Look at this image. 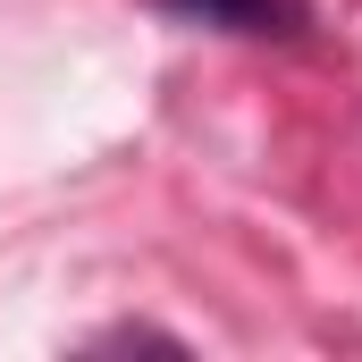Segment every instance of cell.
Instances as JSON below:
<instances>
[{
	"instance_id": "6da1fadb",
	"label": "cell",
	"mask_w": 362,
	"mask_h": 362,
	"mask_svg": "<svg viewBox=\"0 0 362 362\" xmlns=\"http://www.w3.org/2000/svg\"><path fill=\"white\" fill-rule=\"evenodd\" d=\"M160 8L211 34H303V0H160Z\"/></svg>"
}]
</instances>
